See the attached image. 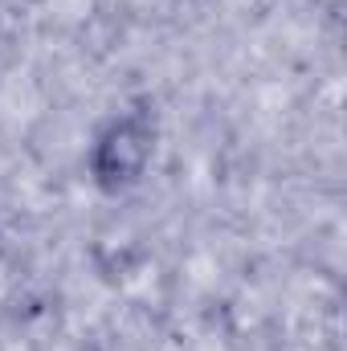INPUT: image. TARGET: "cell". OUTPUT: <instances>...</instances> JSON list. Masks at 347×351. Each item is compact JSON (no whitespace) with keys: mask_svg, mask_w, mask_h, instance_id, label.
<instances>
[{"mask_svg":"<svg viewBox=\"0 0 347 351\" xmlns=\"http://www.w3.org/2000/svg\"><path fill=\"white\" fill-rule=\"evenodd\" d=\"M152 160H156V123L143 110H127V114H115L94 135L86 168L102 192L119 196V192H131L147 176Z\"/></svg>","mask_w":347,"mask_h":351,"instance_id":"obj_1","label":"cell"}]
</instances>
